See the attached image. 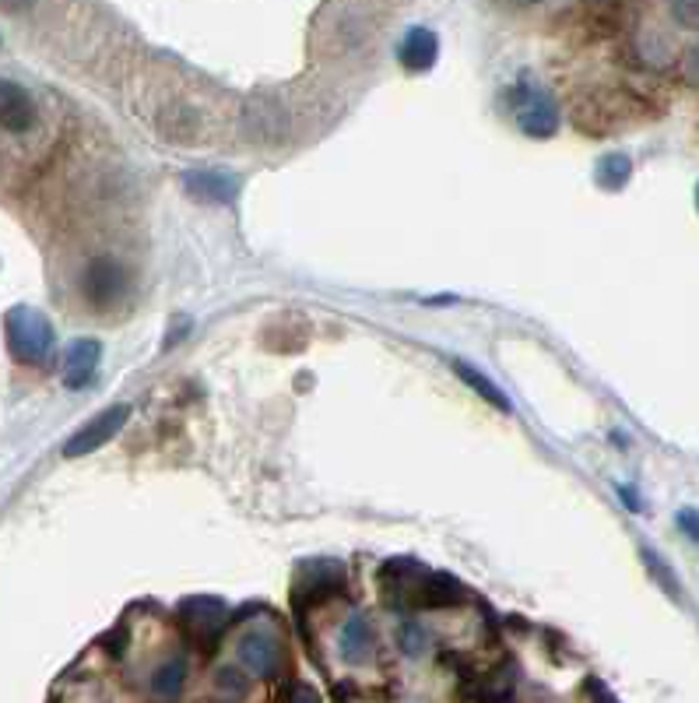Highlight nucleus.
I'll return each mask as SVG.
<instances>
[{"label":"nucleus","mask_w":699,"mask_h":703,"mask_svg":"<svg viewBox=\"0 0 699 703\" xmlns=\"http://www.w3.org/2000/svg\"><path fill=\"white\" fill-rule=\"evenodd\" d=\"M4 338H8L11 356L18 363H26V366L47 363L53 345H57L53 324L42 317L39 310H32V306H14V310H8V317H4Z\"/></svg>","instance_id":"f257e3e1"},{"label":"nucleus","mask_w":699,"mask_h":703,"mask_svg":"<svg viewBox=\"0 0 699 703\" xmlns=\"http://www.w3.org/2000/svg\"><path fill=\"white\" fill-rule=\"evenodd\" d=\"M130 289V271L127 264L120 257H109V254H99L85 264L81 271V296L99 306V310H106V306H117L124 303Z\"/></svg>","instance_id":"f03ea898"},{"label":"nucleus","mask_w":699,"mask_h":703,"mask_svg":"<svg viewBox=\"0 0 699 703\" xmlns=\"http://www.w3.org/2000/svg\"><path fill=\"white\" fill-rule=\"evenodd\" d=\"M243 135L254 145H278L288 138V113L267 96H257L243 106Z\"/></svg>","instance_id":"7ed1b4c3"},{"label":"nucleus","mask_w":699,"mask_h":703,"mask_svg":"<svg viewBox=\"0 0 699 703\" xmlns=\"http://www.w3.org/2000/svg\"><path fill=\"white\" fill-rule=\"evenodd\" d=\"M155 130L169 145H200V138H205V117L197 113V106L173 99L155 109Z\"/></svg>","instance_id":"20e7f679"},{"label":"nucleus","mask_w":699,"mask_h":703,"mask_svg":"<svg viewBox=\"0 0 699 703\" xmlns=\"http://www.w3.org/2000/svg\"><path fill=\"white\" fill-rule=\"evenodd\" d=\"M127 419H130V408L127 405H112V408L99 412L92 423H85L71 439H67V444H63V457H85V454L99 450L102 444H109V439L124 429Z\"/></svg>","instance_id":"39448f33"},{"label":"nucleus","mask_w":699,"mask_h":703,"mask_svg":"<svg viewBox=\"0 0 699 703\" xmlns=\"http://www.w3.org/2000/svg\"><path fill=\"white\" fill-rule=\"evenodd\" d=\"M184 187L190 197L208 201V205H233L239 194V180L233 172H221V169H194L184 176Z\"/></svg>","instance_id":"423d86ee"},{"label":"nucleus","mask_w":699,"mask_h":703,"mask_svg":"<svg viewBox=\"0 0 699 703\" xmlns=\"http://www.w3.org/2000/svg\"><path fill=\"white\" fill-rule=\"evenodd\" d=\"M0 127L11 135H26L36 127V102L18 81L0 78Z\"/></svg>","instance_id":"0eeeda50"},{"label":"nucleus","mask_w":699,"mask_h":703,"mask_svg":"<svg viewBox=\"0 0 699 703\" xmlns=\"http://www.w3.org/2000/svg\"><path fill=\"white\" fill-rule=\"evenodd\" d=\"M102 359V345L96 338H78L63 356V384L67 387H85L96 377V366Z\"/></svg>","instance_id":"6e6552de"},{"label":"nucleus","mask_w":699,"mask_h":703,"mask_svg":"<svg viewBox=\"0 0 699 703\" xmlns=\"http://www.w3.org/2000/svg\"><path fill=\"white\" fill-rule=\"evenodd\" d=\"M278 641L275 636H267V633H246L243 641H239V665L246 672H254V675H270L278 669Z\"/></svg>","instance_id":"1a4fd4ad"},{"label":"nucleus","mask_w":699,"mask_h":703,"mask_svg":"<svg viewBox=\"0 0 699 703\" xmlns=\"http://www.w3.org/2000/svg\"><path fill=\"white\" fill-rule=\"evenodd\" d=\"M516 123H521V130H524V135H531V138H552L555 127H559V109H555V102L545 92H534L521 106Z\"/></svg>","instance_id":"9d476101"},{"label":"nucleus","mask_w":699,"mask_h":703,"mask_svg":"<svg viewBox=\"0 0 699 703\" xmlns=\"http://www.w3.org/2000/svg\"><path fill=\"white\" fill-rule=\"evenodd\" d=\"M436 53H440V39H436L433 29H425V26L408 29V36H404V42H401V63L412 71H430Z\"/></svg>","instance_id":"9b49d317"},{"label":"nucleus","mask_w":699,"mask_h":703,"mask_svg":"<svg viewBox=\"0 0 699 703\" xmlns=\"http://www.w3.org/2000/svg\"><path fill=\"white\" fill-rule=\"evenodd\" d=\"M464 598V587L446 577V574H425L422 570V584L415 587V605H425V608H446V605H457Z\"/></svg>","instance_id":"f8f14e48"},{"label":"nucleus","mask_w":699,"mask_h":703,"mask_svg":"<svg viewBox=\"0 0 699 703\" xmlns=\"http://www.w3.org/2000/svg\"><path fill=\"white\" fill-rule=\"evenodd\" d=\"M337 647H342V657L348 665H363L366 657L373 654V626L363 620V615H352V620L342 626Z\"/></svg>","instance_id":"ddd939ff"},{"label":"nucleus","mask_w":699,"mask_h":703,"mask_svg":"<svg viewBox=\"0 0 699 703\" xmlns=\"http://www.w3.org/2000/svg\"><path fill=\"white\" fill-rule=\"evenodd\" d=\"M221 612H225V605L215 595H194L187 602H179V615L197 630H211L221 620Z\"/></svg>","instance_id":"4468645a"},{"label":"nucleus","mask_w":699,"mask_h":703,"mask_svg":"<svg viewBox=\"0 0 699 703\" xmlns=\"http://www.w3.org/2000/svg\"><path fill=\"white\" fill-rule=\"evenodd\" d=\"M184 683H187V662H184V657H169V662H163L159 669H155V675H151L155 696H166V700L179 696Z\"/></svg>","instance_id":"2eb2a0df"},{"label":"nucleus","mask_w":699,"mask_h":703,"mask_svg":"<svg viewBox=\"0 0 699 703\" xmlns=\"http://www.w3.org/2000/svg\"><path fill=\"white\" fill-rule=\"evenodd\" d=\"M454 373H457V377H461L471 390H479L489 405H495L500 412H510V398H506V394H503L500 387H495L489 377H485V373H479L475 366H467V363H454Z\"/></svg>","instance_id":"dca6fc26"},{"label":"nucleus","mask_w":699,"mask_h":703,"mask_svg":"<svg viewBox=\"0 0 699 703\" xmlns=\"http://www.w3.org/2000/svg\"><path fill=\"white\" fill-rule=\"evenodd\" d=\"M629 180V159L626 156H604L601 162H598V184L604 187V190H619L622 184Z\"/></svg>","instance_id":"f3484780"},{"label":"nucleus","mask_w":699,"mask_h":703,"mask_svg":"<svg viewBox=\"0 0 699 703\" xmlns=\"http://www.w3.org/2000/svg\"><path fill=\"white\" fill-rule=\"evenodd\" d=\"M397 647H401V654H408V657H422L425 647H430V633H425V626L415 623V620L401 623V630H397Z\"/></svg>","instance_id":"a211bd4d"},{"label":"nucleus","mask_w":699,"mask_h":703,"mask_svg":"<svg viewBox=\"0 0 699 703\" xmlns=\"http://www.w3.org/2000/svg\"><path fill=\"white\" fill-rule=\"evenodd\" d=\"M668 14H671V21H679L682 29L699 32V0H675Z\"/></svg>","instance_id":"6ab92c4d"},{"label":"nucleus","mask_w":699,"mask_h":703,"mask_svg":"<svg viewBox=\"0 0 699 703\" xmlns=\"http://www.w3.org/2000/svg\"><path fill=\"white\" fill-rule=\"evenodd\" d=\"M682 75L692 85H699V42H692V47L686 50V57H682Z\"/></svg>","instance_id":"aec40b11"},{"label":"nucleus","mask_w":699,"mask_h":703,"mask_svg":"<svg viewBox=\"0 0 699 703\" xmlns=\"http://www.w3.org/2000/svg\"><path fill=\"white\" fill-rule=\"evenodd\" d=\"M679 524H682V532H689V538L699 542V514L696 511H682L679 514Z\"/></svg>","instance_id":"412c9836"},{"label":"nucleus","mask_w":699,"mask_h":703,"mask_svg":"<svg viewBox=\"0 0 699 703\" xmlns=\"http://www.w3.org/2000/svg\"><path fill=\"white\" fill-rule=\"evenodd\" d=\"M218 686H221V690H236V693H239L246 683H243V679H236V672H233V669H221V672H218Z\"/></svg>","instance_id":"4be33fe9"},{"label":"nucleus","mask_w":699,"mask_h":703,"mask_svg":"<svg viewBox=\"0 0 699 703\" xmlns=\"http://www.w3.org/2000/svg\"><path fill=\"white\" fill-rule=\"evenodd\" d=\"M292 703H321L317 690H309V686H296L292 690Z\"/></svg>","instance_id":"5701e85b"},{"label":"nucleus","mask_w":699,"mask_h":703,"mask_svg":"<svg viewBox=\"0 0 699 703\" xmlns=\"http://www.w3.org/2000/svg\"><path fill=\"white\" fill-rule=\"evenodd\" d=\"M591 693L598 696V703H616V696H612V693H608V690H604L601 683H591Z\"/></svg>","instance_id":"b1692460"},{"label":"nucleus","mask_w":699,"mask_h":703,"mask_svg":"<svg viewBox=\"0 0 699 703\" xmlns=\"http://www.w3.org/2000/svg\"><path fill=\"white\" fill-rule=\"evenodd\" d=\"M696 205H699V187H696Z\"/></svg>","instance_id":"393cba45"}]
</instances>
